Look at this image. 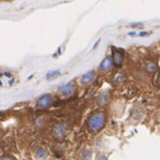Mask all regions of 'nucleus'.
I'll return each instance as SVG.
<instances>
[{"mask_svg":"<svg viewBox=\"0 0 160 160\" xmlns=\"http://www.w3.org/2000/svg\"><path fill=\"white\" fill-rule=\"evenodd\" d=\"M112 62L117 65V66L121 65V63H122V54L121 53H114V56H113V58H112Z\"/></svg>","mask_w":160,"mask_h":160,"instance_id":"1a4fd4ad","label":"nucleus"},{"mask_svg":"<svg viewBox=\"0 0 160 160\" xmlns=\"http://www.w3.org/2000/svg\"><path fill=\"white\" fill-rule=\"evenodd\" d=\"M53 104V96L51 94H45L42 98H39L37 101L38 109H47Z\"/></svg>","mask_w":160,"mask_h":160,"instance_id":"7ed1b4c3","label":"nucleus"},{"mask_svg":"<svg viewBox=\"0 0 160 160\" xmlns=\"http://www.w3.org/2000/svg\"><path fill=\"white\" fill-rule=\"evenodd\" d=\"M105 122H107V118H105L104 113H95L88 120V130L93 132V133H96V132H99V131H101L104 128Z\"/></svg>","mask_w":160,"mask_h":160,"instance_id":"f257e3e1","label":"nucleus"},{"mask_svg":"<svg viewBox=\"0 0 160 160\" xmlns=\"http://www.w3.org/2000/svg\"><path fill=\"white\" fill-rule=\"evenodd\" d=\"M153 84L159 88V72H156V78H153Z\"/></svg>","mask_w":160,"mask_h":160,"instance_id":"ddd939ff","label":"nucleus"},{"mask_svg":"<svg viewBox=\"0 0 160 160\" xmlns=\"http://www.w3.org/2000/svg\"><path fill=\"white\" fill-rule=\"evenodd\" d=\"M44 160H53V159H51V158H47V159H44Z\"/></svg>","mask_w":160,"mask_h":160,"instance_id":"dca6fc26","label":"nucleus"},{"mask_svg":"<svg viewBox=\"0 0 160 160\" xmlns=\"http://www.w3.org/2000/svg\"><path fill=\"white\" fill-rule=\"evenodd\" d=\"M146 71L148 73H156L158 72V66L156 64L155 62H148L147 64H146Z\"/></svg>","mask_w":160,"mask_h":160,"instance_id":"0eeeda50","label":"nucleus"},{"mask_svg":"<svg viewBox=\"0 0 160 160\" xmlns=\"http://www.w3.org/2000/svg\"><path fill=\"white\" fill-rule=\"evenodd\" d=\"M94 78H95V73L94 72H88L84 75H82L80 82L82 83V84H84V85H86V84H90V83L93 82Z\"/></svg>","mask_w":160,"mask_h":160,"instance_id":"39448f33","label":"nucleus"},{"mask_svg":"<svg viewBox=\"0 0 160 160\" xmlns=\"http://www.w3.org/2000/svg\"><path fill=\"white\" fill-rule=\"evenodd\" d=\"M124 80H126V75L123 74V73H118V74H115L114 81L117 83H121V82H123Z\"/></svg>","mask_w":160,"mask_h":160,"instance_id":"9d476101","label":"nucleus"},{"mask_svg":"<svg viewBox=\"0 0 160 160\" xmlns=\"http://www.w3.org/2000/svg\"><path fill=\"white\" fill-rule=\"evenodd\" d=\"M91 151L90 150H84V151L82 152V159L83 160H90L91 159Z\"/></svg>","mask_w":160,"mask_h":160,"instance_id":"f8f14e48","label":"nucleus"},{"mask_svg":"<svg viewBox=\"0 0 160 160\" xmlns=\"http://www.w3.org/2000/svg\"><path fill=\"white\" fill-rule=\"evenodd\" d=\"M67 131H68V128L66 124L58 123L53 128V136L55 139H63L67 134Z\"/></svg>","mask_w":160,"mask_h":160,"instance_id":"f03ea898","label":"nucleus"},{"mask_svg":"<svg viewBox=\"0 0 160 160\" xmlns=\"http://www.w3.org/2000/svg\"><path fill=\"white\" fill-rule=\"evenodd\" d=\"M113 62H112V57H105L104 61H102V63L100 64V69L102 71H108V69L111 68Z\"/></svg>","mask_w":160,"mask_h":160,"instance_id":"423d86ee","label":"nucleus"},{"mask_svg":"<svg viewBox=\"0 0 160 160\" xmlns=\"http://www.w3.org/2000/svg\"><path fill=\"white\" fill-rule=\"evenodd\" d=\"M100 160H108L107 157H104V156H102V157H100Z\"/></svg>","mask_w":160,"mask_h":160,"instance_id":"2eb2a0df","label":"nucleus"},{"mask_svg":"<svg viewBox=\"0 0 160 160\" xmlns=\"http://www.w3.org/2000/svg\"><path fill=\"white\" fill-rule=\"evenodd\" d=\"M75 90H76L75 83L74 82H68V83H66L65 85H62L61 88H59V93H61L63 96H69L74 93Z\"/></svg>","mask_w":160,"mask_h":160,"instance_id":"20e7f679","label":"nucleus"},{"mask_svg":"<svg viewBox=\"0 0 160 160\" xmlns=\"http://www.w3.org/2000/svg\"><path fill=\"white\" fill-rule=\"evenodd\" d=\"M109 94L108 93H103V94H101L100 95V100H99V102L101 104H104V103H107L108 101H109Z\"/></svg>","mask_w":160,"mask_h":160,"instance_id":"9b49d317","label":"nucleus"},{"mask_svg":"<svg viewBox=\"0 0 160 160\" xmlns=\"http://www.w3.org/2000/svg\"><path fill=\"white\" fill-rule=\"evenodd\" d=\"M0 160H15V159L11 157H2V158H0Z\"/></svg>","mask_w":160,"mask_h":160,"instance_id":"4468645a","label":"nucleus"},{"mask_svg":"<svg viewBox=\"0 0 160 160\" xmlns=\"http://www.w3.org/2000/svg\"><path fill=\"white\" fill-rule=\"evenodd\" d=\"M0 139H1V132H0Z\"/></svg>","mask_w":160,"mask_h":160,"instance_id":"f3484780","label":"nucleus"},{"mask_svg":"<svg viewBox=\"0 0 160 160\" xmlns=\"http://www.w3.org/2000/svg\"><path fill=\"white\" fill-rule=\"evenodd\" d=\"M35 156H36L37 159H46V157H47V150L45 148H38L36 150Z\"/></svg>","mask_w":160,"mask_h":160,"instance_id":"6e6552de","label":"nucleus"}]
</instances>
